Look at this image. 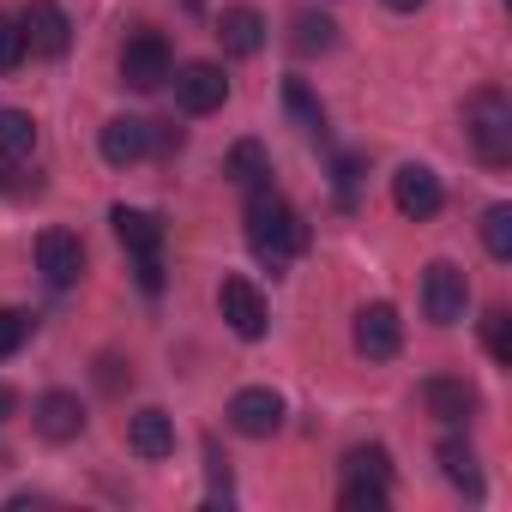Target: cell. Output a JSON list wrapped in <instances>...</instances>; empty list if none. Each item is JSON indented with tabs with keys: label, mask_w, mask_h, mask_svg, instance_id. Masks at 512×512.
<instances>
[{
	"label": "cell",
	"mask_w": 512,
	"mask_h": 512,
	"mask_svg": "<svg viewBox=\"0 0 512 512\" xmlns=\"http://www.w3.org/2000/svg\"><path fill=\"white\" fill-rule=\"evenodd\" d=\"M344 476H374V482H392V458H386V446H350V452H344Z\"/></svg>",
	"instance_id": "cell-25"
},
{
	"label": "cell",
	"mask_w": 512,
	"mask_h": 512,
	"mask_svg": "<svg viewBox=\"0 0 512 512\" xmlns=\"http://www.w3.org/2000/svg\"><path fill=\"white\" fill-rule=\"evenodd\" d=\"M217 302H223V320H229L235 338H266V296L253 290L247 278H223Z\"/></svg>",
	"instance_id": "cell-11"
},
{
	"label": "cell",
	"mask_w": 512,
	"mask_h": 512,
	"mask_svg": "<svg viewBox=\"0 0 512 512\" xmlns=\"http://www.w3.org/2000/svg\"><path fill=\"white\" fill-rule=\"evenodd\" d=\"M25 332H31V320H25L19 308H0V362H7V356H19Z\"/></svg>",
	"instance_id": "cell-28"
},
{
	"label": "cell",
	"mask_w": 512,
	"mask_h": 512,
	"mask_svg": "<svg viewBox=\"0 0 512 512\" xmlns=\"http://www.w3.org/2000/svg\"><path fill=\"white\" fill-rule=\"evenodd\" d=\"M356 350H362L368 362H392V356L404 350V320H398L392 302H368V308L356 314Z\"/></svg>",
	"instance_id": "cell-8"
},
{
	"label": "cell",
	"mask_w": 512,
	"mask_h": 512,
	"mask_svg": "<svg viewBox=\"0 0 512 512\" xmlns=\"http://www.w3.org/2000/svg\"><path fill=\"white\" fill-rule=\"evenodd\" d=\"M19 31H25V49L43 55V61H61L67 43H73V25H67V13L55 7V0H31L25 19H19Z\"/></svg>",
	"instance_id": "cell-9"
},
{
	"label": "cell",
	"mask_w": 512,
	"mask_h": 512,
	"mask_svg": "<svg viewBox=\"0 0 512 512\" xmlns=\"http://www.w3.org/2000/svg\"><path fill=\"white\" fill-rule=\"evenodd\" d=\"M37 266H43V278H49L55 290H73L79 272H85V241L67 235V229H49V235L37 241Z\"/></svg>",
	"instance_id": "cell-10"
},
{
	"label": "cell",
	"mask_w": 512,
	"mask_h": 512,
	"mask_svg": "<svg viewBox=\"0 0 512 512\" xmlns=\"http://www.w3.org/2000/svg\"><path fill=\"white\" fill-rule=\"evenodd\" d=\"M25 55H31V49H25V31H19V19H7V13H0V73H13Z\"/></svg>",
	"instance_id": "cell-27"
},
{
	"label": "cell",
	"mask_w": 512,
	"mask_h": 512,
	"mask_svg": "<svg viewBox=\"0 0 512 512\" xmlns=\"http://www.w3.org/2000/svg\"><path fill=\"white\" fill-rule=\"evenodd\" d=\"M127 446H133L139 458H169V452H175V422H169L163 410H139V416L127 422Z\"/></svg>",
	"instance_id": "cell-17"
},
{
	"label": "cell",
	"mask_w": 512,
	"mask_h": 512,
	"mask_svg": "<svg viewBox=\"0 0 512 512\" xmlns=\"http://www.w3.org/2000/svg\"><path fill=\"white\" fill-rule=\"evenodd\" d=\"M217 37H223L229 55L247 61V55H260V49H266V19L253 13V7H229V13L217 19Z\"/></svg>",
	"instance_id": "cell-16"
},
{
	"label": "cell",
	"mask_w": 512,
	"mask_h": 512,
	"mask_svg": "<svg viewBox=\"0 0 512 512\" xmlns=\"http://www.w3.org/2000/svg\"><path fill=\"white\" fill-rule=\"evenodd\" d=\"M37 151V121L25 109H0V157L7 163H25Z\"/></svg>",
	"instance_id": "cell-19"
},
{
	"label": "cell",
	"mask_w": 512,
	"mask_h": 512,
	"mask_svg": "<svg viewBox=\"0 0 512 512\" xmlns=\"http://www.w3.org/2000/svg\"><path fill=\"white\" fill-rule=\"evenodd\" d=\"M356 181H362V163H356V157H344V163H338V199H344V205L356 199Z\"/></svg>",
	"instance_id": "cell-31"
},
{
	"label": "cell",
	"mask_w": 512,
	"mask_h": 512,
	"mask_svg": "<svg viewBox=\"0 0 512 512\" xmlns=\"http://www.w3.org/2000/svg\"><path fill=\"white\" fill-rule=\"evenodd\" d=\"M7 416H13V392H7V386H0V422H7Z\"/></svg>",
	"instance_id": "cell-32"
},
{
	"label": "cell",
	"mask_w": 512,
	"mask_h": 512,
	"mask_svg": "<svg viewBox=\"0 0 512 512\" xmlns=\"http://www.w3.org/2000/svg\"><path fill=\"white\" fill-rule=\"evenodd\" d=\"M205 476H211V500H229V458L217 452V440L205 446Z\"/></svg>",
	"instance_id": "cell-29"
},
{
	"label": "cell",
	"mask_w": 512,
	"mask_h": 512,
	"mask_svg": "<svg viewBox=\"0 0 512 512\" xmlns=\"http://www.w3.org/2000/svg\"><path fill=\"white\" fill-rule=\"evenodd\" d=\"M133 278H139L145 296H157L163 290V260H157V253H133Z\"/></svg>",
	"instance_id": "cell-30"
},
{
	"label": "cell",
	"mask_w": 512,
	"mask_h": 512,
	"mask_svg": "<svg viewBox=\"0 0 512 512\" xmlns=\"http://www.w3.org/2000/svg\"><path fill=\"white\" fill-rule=\"evenodd\" d=\"M247 247H253V260L272 266V272H284L296 253L308 247L302 211L284 193H272V181L266 187H247Z\"/></svg>",
	"instance_id": "cell-1"
},
{
	"label": "cell",
	"mask_w": 512,
	"mask_h": 512,
	"mask_svg": "<svg viewBox=\"0 0 512 512\" xmlns=\"http://www.w3.org/2000/svg\"><path fill=\"white\" fill-rule=\"evenodd\" d=\"M103 163H115V169H127V163H139L145 151H151V121H139V115H115L109 127H103Z\"/></svg>",
	"instance_id": "cell-13"
},
{
	"label": "cell",
	"mask_w": 512,
	"mask_h": 512,
	"mask_svg": "<svg viewBox=\"0 0 512 512\" xmlns=\"http://www.w3.org/2000/svg\"><path fill=\"white\" fill-rule=\"evenodd\" d=\"M169 79H175V103H181L187 115H211V109H223V97H229V79H223L217 61H187V67H175Z\"/></svg>",
	"instance_id": "cell-6"
},
{
	"label": "cell",
	"mask_w": 512,
	"mask_h": 512,
	"mask_svg": "<svg viewBox=\"0 0 512 512\" xmlns=\"http://www.w3.org/2000/svg\"><path fill=\"white\" fill-rule=\"evenodd\" d=\"M169 73H175V61H169V43H163L157 31L127 37V49H121V85L157 91V85H169Z\"/></svg>",
	"instance_id": "cell-4"
},
{
	"label": "cell",
	"mask_w": 512,
	"mask_h": 512,
	"mask_svg": "<svg viewBox=\"0 0 512 512\" xmlns=\"http://www.w3.org/2000/svg\"><path fill=\"white\" fill-rule=\"evenodd\" d=\"M464 308H470V284H464V272H458L452 260H434V266L422 272V314H428L434 326H458Z\"/></svg>",
	"instance_id": "cell-3"
},
{
	"label": "cell",
	"mask_w": 512,
	"mask_h": 512,
	"mask_svg": "<svg viewBox=\"0 0 512 512\" xmlns=\"http://www.w3.org/2000/svg\"><path fill=\"white\" fill-rule=\"evenodd\" d=\"M482 247L494 260H512V205H488L482 211Z\"/></svg>",
	"instance_id": "cell-24"
},
{
	"label": "cell",
	"mask_w": 512,
	"mask_h": 512,
	"mask_svg": "<svg viewBox=\"0 0 512 512\" xmlns=\"http://www.w3.org/2000/svg\"><path fill=\"white\" fill-rule=\"evenodd\" d=\"M37 434L43 440H79L85 434V404L73 392H43L37 398Z\"/></svg>",
	"instance_id": "cell-14"
},
{
	"label": "cell",
	"mask_w": 512,
	"mask_h": 512,
	"mask_svg": "<svg viewBox=\"0 0 512 512\" xmlns=\"http://www.w3.org/2000/svg\"><path fill=\"white\" fill-rule=\"evenodd\" d=\"M482 338H488V356L494 362H512V320H506V308H488Z\"/></svg>",
	"instance_id": "cell-26"
},
{
	"label": "cell",
	"mask_w": 512,
	"mask_h": 512,
	"mask_svg": "<svg viewBox=\"0 0 512 512\" xmlns=\"http://www.w3.org/2000/svg\"><path fill=\"white\" fill-rule=\"evenodd\" d=\"M181 7H187V13H199V7H205V0H181Z\"/></svg>",
	"instance_id": "cell-34"
},
{
	"label": "cell",
	"mask_w": 512,
	"mask_h": 512,
	"mask_svg": "<svg viewBox=\"0 0 512 512\" xmlns=\"http://www.w3.org/2000/svg\"><path fill=\"white\" fill-rule=\"evenodd\" d=\"M422 404H428L434 422H470L476 416V386L458 380V374H434V380H422Z\"/></svg>",
	"instance_id": "cell-12"
},
{
	"label": "cell",
	"mask_w": 512,
	"mask_h": 512,
	"mask_svg": "<svg viewBox=\"0 0 512 512\" xmlns=\"http://www.w3.org/2000/svg\"><path fill=\"white\" fill-rule=\"evenodd\" d=\"M392 205H398L410 223H428V217L446 205V187H440V175H434L428 163H404V169L392 175Z\"/></svg>",
	"instance_id": "cell-7"
},
{
	"label": "cell",
	"mask_w": 512,
	"mask_h": 512,
	"mask_svg": "<svg viewBox=\"0 0 512 512\" xmlns=\"http://www.w3.org/2000/svg\"><path fill=\"white\" fill-rule=\"evenodd\" d=\"M464 133H470V145L488 169L512 163V103H506V91H494V85L476 91L464 103Z\"/></svg>",
	"instance_id": "cell-2"
},
{
	"label": "cell",
	"mask_w": 512,
	"mask_h": 512,
	"mask_svg": "<svg viewBox=\"0 0 512 512\" xmlns=\"http://www.w3.org/2000/svg\"><path fill=\"white\" fill-rule=\"evenodd\" d=\"M392 500V482H374V476H344V512H386Z\"/></svg>",
	"instance_id": "cell-22"
},
{
	"label": "cell",
	"mask_w": 512,
	"mask_h": 512,
	"mask_svg": "<svg viewBox=\"0 0 512 512\" xmlns=\"http://www.w3.org/2000/svg\"><path fill=\"white\" fill-rule=\"evenodd\" d=\"M332 43H338V25L326 13H296V49L302 55H326Z\"/></svg>",
	"instance_id": "cell-23"
},
{
	"label": "cell",
	"mask_w": 512,
	"mask_h": 512,
	"mask_svg": "<svg viewBox=\"0 0 512 512\" xmlns=\"http://www.w3.org/2000/svg\"><path fill=\"white\" fill-rule=\"evenodd\" d=\"M229 428L247 434V440L278 434V428H284V398H278L272 386H241V392L229 398Z\"/></svg>",
	"instance_id": "cell-5"
},
{
	"label": "cell",
	"mask_w": 512,
	"mask_h": 512,
	"mask_svg": "<svg viewBox=\"0 0 512 512\" xmlns=\"http://www.w3.org/2000/svg\"><path fill=\"white\" fill-rule=\"evenodd\" d=\"M440 476L464 494H482V470H476V452L464 440H440Z\"/></svg>",
	"instance_id": "cell-20"
},
{
	"label": "cell",
	"mask_w": 512,
	"mask_h": 512,
	"mask_svg": "<svg viewBox=\"0 0 512 512\" xmlns=\"http://www.w3.org/2000/svg\"><path fill=\"white\" fill-rule=\"evenodd\" d=\"M284 109H290V121H296L308 139H320V145H326V109L314 103V91H308L302 79H290V85H284Z\"/></svg>",
	"instance_id": "cell-21"
},
{
	"label": "cell",
	"mask_w": 512,
	"mask_h": 512,
	"mask_svg": "<svg viewBox=\"0 0 512 512\" xmlns=\"http://www.w3.org/2000/svg\"><path fill=\"white\" fill-rule=\"evenodd\" d=\"M386 7H392V13H416V7H422V0H386Z\"/></svg>",
	"instance_id": "cell-33"
},
{
	"label": "cell",
	"mask_w": 512,
	"mask_h": 512,
	"mask_svg": "<svg viewBox=\"0 0 512 512\" xmlns=\"http://www.w3.org/2000/svg\"><path fill=\"white\" fill-rule=\"evenodd\" d=\"M109 223H115V235H121V247H127V253H157V247H163V217H157V211L115 205V211H109Z\"/></svg>",
	"instance_id": "cell-15"
},
{
	"label": "cell",
	"mask_w": 512,
	"mask_h": 512,
	"mask_svg": "<svg viewBox=\"0 0 512 512\" xmlns=\"http://www.w3.org/2000/svg\"><path fill=\"white\" fill-rule=\"evenodd\" d=\"M223 175H229L235 187H266V181H272V157H266V145H260V139H241V145L223 157Z\"/></svg>",
	"instance_id": "cell-18"
}]
</instances>
